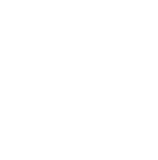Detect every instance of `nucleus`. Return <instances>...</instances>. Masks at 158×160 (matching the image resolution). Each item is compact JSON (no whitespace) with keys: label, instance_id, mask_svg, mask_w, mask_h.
Instances as JSON below:
<instances>
[]
</instances>
